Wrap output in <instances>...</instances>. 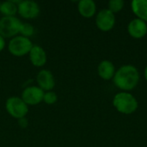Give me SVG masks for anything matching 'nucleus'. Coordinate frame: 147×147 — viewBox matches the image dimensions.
I'll return each mask as SVG.
<instances>
[{
  "label": "nucleus",
  "mask_w": 147,
  "mask_h": 147,
  "mask_svg": "<svg viewBox=\"0 0 147 147\" xmlns=\"http://www.w3.org/2000/svg\"><path fill=\"white\" fill-rule=\"evenodd\" d=\"M9 53L16 57H22L29 53L30 50L33 47V44L28 38L23 37L22 35L15 36L10 40L9 43Z\"/></svg>",
  "instance_id": "3"
},
{
  "label": "nucleus",
  "mask_w": 147,
  "mask_h": 147,
  "mask_svg": "<svg viewBox=\"0 0 147 147\" xmlns=\"http://www.w3.org/2000/svg\"><path fill=\"white\" fill-rule=\"evenodd\" d=\"M37 83L39 84V87L43 90L49 91L50 90L53 89L55 85V81L53 75L50 71L47 70H41L37 74L36 78Z\"/></svg>",
  "instance_id": "10"
},
{
  "label": "nucleus",
  "mask_w": 147,
  "mask_h": 147,
  "mask_svg": "<svg viewBox=\"0 0 147 147\" xmlns=\"http://www.w3.org/2000/svg\"><path fill=\"white\" fill-rule=\"evenodd\" d=\"M78 8L80 15L86 18L92 17L95 15L96 9V3L92 0H81L78 3Z\"/></svg>",
  "instance_id": "13"
},
{
  "label": "nucleus",
  "mask_w": 147,
  "mask_h": 147,
  "mask_svg": "<svg viewBox=\"0 0 147 147\" xmlns=\"http://www.w3.org/2000/svg\"><path fill=\"white\" fill-rule=\"evenodd\" d=\"M0 12L4 16H15L17 12V4L14 1H5L0 4Z\"/></svg>",
  "instance_id": "15"
},
{
  "label": "nucleus",
  "mask_w": 147,
  "mask_h": 147,
  "mask_svg": "<svg viewBox=\"0 0 147 147\" xmlns=\"http://www.w3.org/2000/svg\"><path fill=\"white\" fill-rule=\"evenodd\" d=\"M132 9L139 19L146 22L147 0H134L132 2Z\"/></svg>",
  "instance_id": "14"
},
{
  "label": "nucleus",
  "mask_w": 147,
  "mask_h": 147,
  "mask_svg": "<svg viewBox=\"0 0 147 147\" xmlns=\"http://www.w3.org/2000/svg\"><path fill=\"white\" fill-rule=\"evenodd\" d=\"M18 124H19V126H20L21 127L25 128V127H28V120H27L25 117H23V118L18 119Z\"/></svg>",
  "instance_id": "19"
},
{
  "label": "nucleus",
  "mask_w": 147,
  "mask_h": 147,
  "mask_svg": "<svg viewBox=\"0 0 147 147\" xmlns=\"http://www.w3.org/2000/svg\"><path fill=\"white\" fill-rule=\"evenodd\" d=\"M96 23L97 28L102 31H109L112 29L115 23V14L109 9H102L96 16Z\"/></svg>",
  "instance_id": "6"
},
{
  "label": "nucleus",
  "mask_w": 147,
  "mask_h": 147,
  "mask_svg": "<svg viewBox=\"0 0 147 147\" xmlns=\"http://www.w3.org/2000/svg\"><path fill=\"white\" fill-rule=\"evenodd\" d=\"M17 12L25 19H33L39 16L40 7L34 1H21V3L17 5Z\"/></svg>",
  "instance_id": "7"
},
{
  "label": "nucleus",
  "mask_w": 147,
  "mask_h": 147,
  "mask_svg": "<svg viewBox=\"0 0 147 147\" xmlns=\"http://www.w3.org/2000/svg\"><path fill=\"white\" fill-rule=\"evenodd\" d=\"M124 7V2L122 0H111L109 3V9L112 13L119 12Z\"/></svg>",
  "instance_id": "17"
},
{
  "label": "nucleus",
  "mask_w": 147,
  "mask_h": 147,
  "mask_svg": "<svg viewBox=\"0 0 147 147\" xmlns=\"http://www.w3.org/2000/svg\"><path fill=\"white\" fill-rule=\"evenodd\" d=\"M145 78H146V79L147 80V65L146 67V70H145Z\"/></svg>",
  "instance_id": "21"
},
{
  "label": "nucleus",
  "mask_w": 147,
  "mask_h": 147,
  "mask_svg": "<svg viewBox=\"0 0 147 147\" xmlns=\"http://www.w3.org/2000/svg\"><path fill=\"white\" fill-rule=\"evenodd\" d=\"M98 75L105 80H109L114 78L115 74V65L109 60L102 61L98 65Z\"/></svg>",
  "instance_id": "12"
},
{
  "label": "nucleus",
  "mask_w": 147,
  "mask_h": 147,
  "mask_svg": "<svg viewBox=\"0 0 147 147\" xmlns=\"http://www.w3.org/2000/svg\"><path fill=\"white\" fill-rule=\"evenodd\" d=\"M113 104L115 108L121 113L130 115L138 109V102L136 98L127 92H120L115 95Z\"/></svg>",
  "instance_id": "2"
},
{
  "label": "nucleus",
  "mask_w": 147,
  "mask_h": 147,
  "mask_svg": "<svg viewBox=\"0 0 147 147\" xmlns=\"http://www.w3.org/2000/svg\"><path fill=\"white\" fill-rule=\"evenodd\" d=\"M34 33V28L30 23H22L21 28H20V34L22 36L28 38L32 36Z\"/></svg>",
  "instance_id": "16"
},
{
  "label": "nucleus",
  "mask_w": 147,
  "mask_h": 147,
  "mask_svg": "<svg viewBox=\"0 0 147 147\" xmlns=\"http://www.w3.org/2000/svg\"><path fill=\"white\" fill-rule=\"evenodd\" d=\"M5 47V41H4V38L3 36L0 35V52Z\"/></svg>",
  "instance_id": "20"
},
{
  "label": "nucleus",
  "mask_w": 147,
  "mask_h": 147,
  "mask_svg": "<svg viewBox=\"0 0 147 147\" xmlns=\"http://www.w3.org/2000/svg\"><path fill=\"white\" fill-rule=\"evenodd\" d=\"M58 100V96L57 94L55 92L53 91H47L44 94V97H43V101L47 103V104H53L57 102Z\"/></svg>",
  "instance_id": "18"
},
{
  "label": "nucleus",
  "mask_w": 147,
  "mask_h": 147,
  "mask_svg": "<svg viewBox=\"0 0 147 147\" xmlns=\"http://www.w3.org/2000/svg\"><path fill=\"white\" fill-rule=\"evenodd\" d=\"M129 34L136 39L144 37L147 33V25L145 21L136 18L132 20L127 27Z\"/></svg>",
  "instance_id": "9"
},
{
  "label": "nucleus",
  "mask_w": 147,
  "mask_h": 147,
  "mask_svg": "<svg viewBox=\"0 0 147 147\" xmlns=\"http://www.w3.org/2000/svg\"><path fill=\"white\" fill-rule=\"evenodd\" d=\"M139 80L140 74L138 70L130 65L121 66L114 76L115 84L125 91L133 90L138 84Z\"/></svg>",
  "instance_id": "1"
},
{
  "label": "nucleus",
  "mask_w": 147,
  "mask_h": 147,
  "mask_svg": "<svg viewBox=\"0 0 147 147\" xmlns=\"http://www.w3.org/2000/svg\"><path fill=\"white\" fill-rule=\"evenodd\" d=\"M44 94V90L40 87L30 86L22 91V99L27 105H37L43 101Z\"/></svg>",
  "instance_id": "8"
},
{
  "label": "nucleus",
  "mask_w": 147,
  "mask_h": 147,
  "mask_svg": "<svg viewBox=\"0 0 147 147\" xmlns=\"http://www.w3.org/2000/svg\"><path fill=\"white\" fill-rule=\"evenodd\" d=\"M29 59L31 63L37 67L43 66L47 62V53L40 46H33L29 52Z\"/></svg>",
  "instance_id": "11"
},
{
  "label": "nucleus",
  "mask_w": 147,
  "mask_h": 147,
  "mask_svg": "<svg viewBox=\"0 0 147 147\" xmlns=\"http://www.w3.org/2000/svg\"><path fill=\"white\" fill-rule=\"evenodd\" d=\"M21 21L16 16H3L0 20V35L3 38H11L20 33Z\"/></svg>",
  "instance_id": "4"
},
{
  "label": "nucleus",
  "mask_w": 147,
  "mask_h": 147,
  "mask_svg": "<svg viewBox=\"0 0 147 147\" xmlns=\"http://www.w3.org/2000/svg\"><path fill=\"white\" fill-rule=\"evenodd\" d=\"M5 108L7 112L17 120L25 117L28 112V105L22 101V98L17 96H12L7 99Z\"/></svg>",
  "instance_id": "5"
}]
</instances>
